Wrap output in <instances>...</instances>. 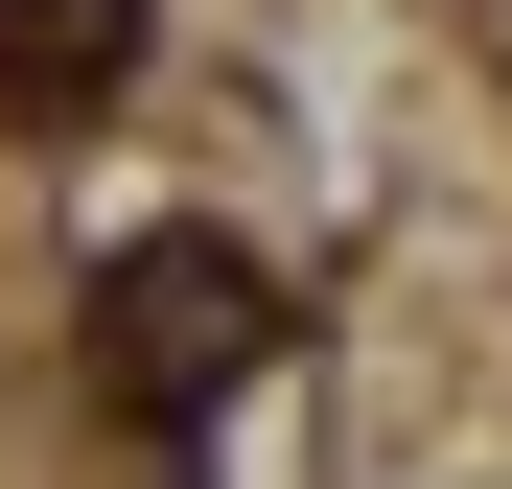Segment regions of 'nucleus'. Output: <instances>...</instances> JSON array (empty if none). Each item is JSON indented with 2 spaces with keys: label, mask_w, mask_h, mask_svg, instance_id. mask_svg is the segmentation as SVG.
<instances>
[{
  "label": "nucleus",
  "mask_w": 512,
  "mask_h": 489,
  "mask_svg": "<svg viewBox=\"0 0 512 489\" xmlns=\"http://www.w3.org/2000/svg\"><path fill=\"white\" fill-rule=\"evenodd\" d=\"M256 326H280V280H256L233 233H163V257L117 280V396H140V420H187V396L256 350Z\"/></svg>",
  "instance_id": "1"
},
{
  "label": "nucleus",
  "mask_w": 512,
  "mask_h": 489,
  "mask_svg": "<svg viewBox=\"0 0 512 489\" xmlns=\"http://www.w3.org/2000/svg\"><path fill=\"white\" fill-rule=\"evenodd\" d=\"M117 70H140V0H0V94H24V117L117 94Z\"/></svg>",
  "instance_id": "2"
}]
</instances>
